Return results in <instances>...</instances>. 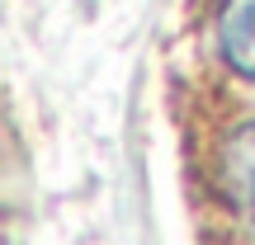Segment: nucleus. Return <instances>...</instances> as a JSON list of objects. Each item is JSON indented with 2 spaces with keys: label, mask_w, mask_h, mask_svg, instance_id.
Returning <instances> with one entry per match:
<instances>
[{
  "label": "nucleus",
  "mask_w": 255,
  "mask_h": 245,
  "mask_svg": "<svg viewBox=\"0 0 255 245\" xmlns=\"http://www.w3.org/2000/svg\"><path fill=\"white\" fill-rule=\"evenodd\" d=\"M213 193L227 217L255 236V118L237 123L213 151Z\"/></svg>",
  "instance_id": "1"
},
{
  "label": "nucleus",
  "mask_w": 255,
  "mask_h": 245,
  "mask_svg": "<svg viewBox=\"0 0 255 245\" xmlns=\"http://www.w3.org/2000/svg\"><path fill=\"white\" fill-rule=\"evenodd\" d=\"M213 47L241 81L255 85V0H218V9H213Z\"/></svg>",
  "instance_id": "2"
}]
</instances>
